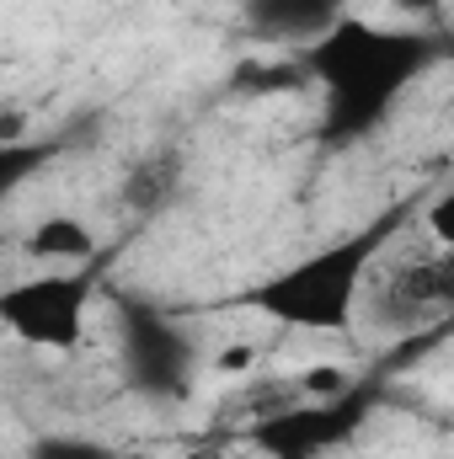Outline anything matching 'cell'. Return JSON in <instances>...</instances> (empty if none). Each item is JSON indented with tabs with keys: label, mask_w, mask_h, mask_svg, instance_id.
<instances>
[{
	"label": "cell",
	"mask_w": 454,
	"mask_h": 459,
	"mask_svg": "<svg viewBox=\"0 0 454 459\" xmlns=\"http://www.w3.org/2000/svg\"><path fill=\"white\" fill-rule=\"evenodd\" d=\"M444 48L450 43L439 32L380 27V22H363V16H342L316 48H305V70L327 97L321 102L327 139L374 134L385 123V113L396 108V97L444 59Z\"/></svg>",
	"instance_id": "cell-1"
},
{
	"label": "cell",
	"mask_w": 454,
	"mask_h": 459,
	"mask_svg": "<svg viewBox=\"0 0 454 459\" xmlns=\"http://www.w3.org/2000/svg\"><path fill=\"white\" fill-rule=\"evenodd\" d=\"M406 225V209H385L374 214L369 225H358L353 235H342L332 246L267 273L262 283H251L240 294L246 310L278 321V326H300V332H347L353 310H358V294L369 283V267L374 256L390 246V235Z\"/></svg>",
	"instance_id": "cell-2"
},
{
	"label": "cell",
	"mask_w": 454,
	"mask_h": 459,
	"mask_svg": "<svg viewBox=\"0 0 454 459\" xmlns=\"http://www.w3.org/2000/svg\"><path fill=\"white\" fill-rule=\"evenodd\" d=\"M118 358L128 390L144 401H182L198 368L193 337L150 299H118Z\"/></svg>",
	"instance_id": "cell-3"
},
{
	"label": "cell",
	"mask_w": 454,
	"mask_h": 459,
	"mask_svg": "<svg viewBox=\"0 0 454 459\" xmlns=\"http://www.w3.org/2000/svg\"><path fill=\"white\" fill-rule=\"evenodd\" d=\"M86 310H92V273H32L5 283L0 294L5 332L38 352H70L86 332Z\"/></svg>",
	"instance_id": "cell-4"
},
{
	"label": "cell",
	"mask_w": 454,
	"mask_h": 459,
	"mask_svg": "<svg viewBox=\"0 0 454 459\" xmlns=\"http://www.w3.org/2000/svg\"><path fill=\"white\" fill-rule=\"evenodd\" d=\"M363 411H369V390H347L332 401L300 395L294 406H278L262 422H251V444L262 459H321L353 438Z\"/></svg>",
	"instance_id": "cell-5"
},
{
	"label": "cell",
	"mask_w": 454,
	"mask_h": 459,
	"mask_svg": "<svg viewBox=\"0 0 454 459\" xmlns=\"http://www.w3.org/2000/svg\"><path fill=\"white\" fill-rule=\"evenodd\" d=\"M246 27L267 43H300V48H316L342 16H347V0H246L240 5Z\"/></svg>",
	"instance_id": "cell-6"
},
{
	"label": "cell",
	"mask_w": 454,
	"mask_h": 459,
	"mask_svg": "<svg viewBox=\"0 0 454 459\" xmlns=\"http://www.w3.org/2000/svg\"><path fill=\"white\" fill-rule=\"evenodd\" d=\"M27 256L48 262V267H86L97 256V235L86 220H70V214H43L38 225L27 230Z\"/></svg>",
	"instance_id": "cell-7"
},
{
	"label": "cell",
	"mask_w": 454,
	"mask_h": 459,
	"mask_svg": "<svg viewBox=\"0 0 454 459\" xmlns=\"http://www.w3.org/2000/svg\"><path fill=\"white\" fill-rule=\"evenodd\" d=\"M396 299L412 305V310H454V251H444V256L428 262V267L401 273Z\"/></svg>",
	"instance_id": "cell-8"
},
{
	"label": "cell",
	"mask_w": 454,
	"mask_h": 459,
	"mask_svg": "<svg viewBox=\"0 0 454 459\" xmlns=\"http://www.w3.org/2000/svg\"><path fill=\"white\" fill-rule=\"evenodd\" d=\"M27 459H113L108 444H97V438H75V433H48V438H38L32 444V455Z\"/></svg>",
	"instance_id": "cell-9"
},
{
	"label": "cell",
	"mask_w": 454,
	"mask_h": 459,
	"mask_svg": "<svg viewBox=\"0 0 454 459\" xmlns=\"http://www.w3.org/2000/svg\"><path fill=\"white\" fill-rule=\"evenodd\" d=\"M428 235H433L444 251H454V187L444 193V198L428 204Z\"/></svg>",
	"instance_id": "cell-10"
},
{
	"label": "cell",
	"mask_w": 454,
	"mask_h": 459,
	"mask_svg": "<svg viewBox=\"0 0 454 459\" xmlns=\"http://www.w3.org/2000/svg\"><path fill=\"white\" fill-rule=\"evenodd\" d=\"M401 11H423V16H433V11H444V0H396Z\"/></svg>",
	"instance_id": "cell-11"
}]
</instances>
